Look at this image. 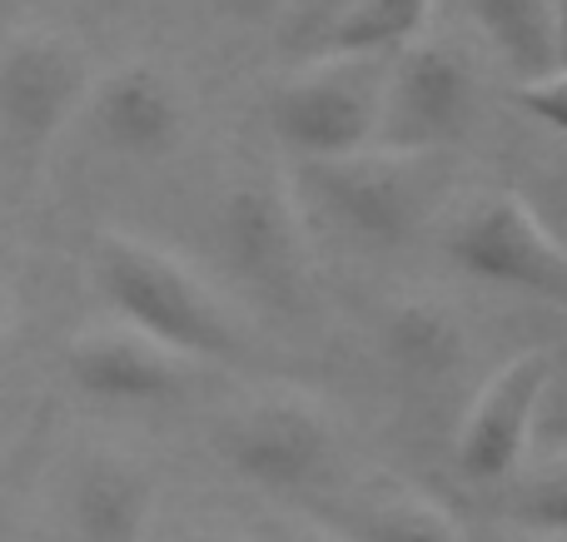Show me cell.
I'll list each match as a JSON object with an SVG mask.
<instances>
[{"mask_svg": "<svg viewBox=\"0 0 567 542\" xmlns=\"http://www.w3.org/2000/svg\"><path fill=\"white\" fill-rule=\"evenodd\" d=\"M95 284L120 324L175 348L179 358H209V364L245 358V334L235 329L229 309L209 294L195 269L150 239L105 229L95 239Z\"/></svg>", "mask_w": 567, "mask_h": 542, "instance_id": "cell-1", "label": "cell"}, {"mask_svg": "<svg viewBox=\"0 0 567 542\" xmlns=\"http://www.w3.org/2000/svg\"><path fill=\"white\" fill-rule=\"evenodd\" d=\"M443 254L478 284L567 309V239L513 189L463 199L443 225Z\"/></svg>", "mask_w": 567, "mask_h": 542, "instance_id": "cell-2", "label": "cell"}, {"mask_svg": "<svg viewBox=\"0 0 567 542\" xmlns=\"http://www.w3.org/2000/svg\"><path fill=\"white\" fill-rule=\"evenodd\" d=\"M303 205L369 249H393L433 205V155H393L363 145L349 155L303 159Z\"/></svg>", "mask_w": 567, "mask_h": 542, "instance_id": "cell-3", "label": "cell"}, {"mask_svg": "<svg viewBox=\"0 0 567 542\" xmlns=\"http://www.w3.org/2000/svg\"><path fill=\"white\" fill-rule=\"evenodd\" d=\"M473 105H478V85L463 50L419 35L383 60L373 145L393 155H439L468 135Z\"/></svg>", "mask_w": 567, "mask_h": 542, "instance_id": "cell-4", "label": "cell"}, {"mask_svg": "<svg viewBox=\"0 0 567 542\" xmlns=\"http://www.w3.org/2000/svg\"><path fill=\"white\" fill-rule=\"evenodd\" d=\"M383 60L363 55H313L275 95L279 139L303 159H329L373 145Z\"/></svg>", "mask_w": 567, "mask_h": 542, "instance_id": "cell-5", "label": "cell"}, {"mask_svg": "<svg viewBox=\"0 0 567 542\" xmlns=\"http://www.w3.org/2000/svg\"><path fill=\"white\" fill-rule=\"evenodd\" d=\"M215 454L235 468L245 483L275 488V493H303L323 478L333 458V428L313 404L289 394H269L239 404L219 418Z\"/></svg>", "mask_w": 567, "mask_h": 542, "instance_id": "cell-6", "label": "cell"}, {"mask_svg": "<svg viewBox=\"0 0 567 542\" xmlns=\"http://www.w3.org/2000/svg\"><path fill=\"white\" fill-rule=\"evenodd\" d=\"M215 239L239 279L269 304L293 309L303 299V239L299 209L275 179L239 175L215 205Z\"/></svg>", "mask_w": 567, "mask_h": 542, "instance_id": "cell-7", "label": "cell"}, {"mask_svg": "<svg viewBox=\"0 0 567 542\" xmlns=\"http://www.w3.org/2000/svg\"><path fill=\"white\" fill-rule=\"evenodd\" d=\"M553 364L558 358L548 348H523L498 374L483 378L453 438V463L468 483H503L523 463V454L533 448V414H538Z\"/></svg>", "mask_w": 567, "mask_h": 542, "instance_id": "cell-8", "label": "cell"}, {"mask_svg": "<svg viewBox=\"0 0 567 542\" xmlns=\"http://www.w3.org/2000/svg\"><path fill=\"white\" fill-rule=\"evenodd\" d=\"M85 95L90 70L75 40L30 30L0 50V125L25 149H45Z\"/></svg>", "mask_w": 567, "mask_h": 542, "instance_id": "cell-9", "label": "cell"}, {"mask_svg": "<svg viewBox=\"0 0 567 542\" xmlns=\"http://www.w3.org/2000/svg\"><path fill=\"white\" fill-rule=\"evenodd\" d=\"M65 374L95 404H120V408H150L169 404L189 388V358L175 348L155 344L150 334L130 324L115 329H85L70 338L65 348Z\"/></svg>", "mask_w": 567, "mask_h": 542, "instance_id": "cell-10", "label": "cell"}, {"mask_svg": "<svg viewBox=\"0 0 567 542\" xmlns=\"http://www.w3.org/2000/svg\"><path fill=\"white\" fill-rule=\"evenodd\" d=\"M85 100L100 145H110L115 155L159 159L185 139V100H179L175 80L145 60L110 70Z\"/></svg>", "mask_w": 567, "mask_h": 542, "instance_id": "cell-11", "label": "cell"}, {"mask_svg": "<svg viewBox=\"0 0 567 542\" xmlns=\"http://www.w3.org/2000/svg\"><path fill=\"white\" fill-rule=\"evenodd\" d=\"M150 513H155V478L145 463L110 448L80 458L70 483V523L80 542H145Z\"/></svg>", "mask_w": 567, "mask_h": 542, "instance_id": "cell-12", "label": "cell"}, {"mask_svg": "<svg viewBox=\"0 0 567 542\" xmlns=\"http://www.w3.org/2000/svg\"><path fill=\"white\" fill-rule=\"evenodd\" d=\"M333 533L349 542H468L463 523H453L433 498L419 493H369L339 508H323Z\"/></svg>", "mask_w": 567, "mask_h": 542, "instance_id": "cell-13", "label": "cell"}, {"mask_svg": "<svg viewBox=\"0 0 567 542\" xmlns=\"http://www.w3.org/2000/svg\"><path fill=\"white\" fill-rule=\"evenodd\" d=\"M429 15H433V0H349L333 15V25L323 30L319 55L389 60L393 50L429 35Z\"/></svg>", "mask_w": 567, "mask_h": 542, "instance_id": "cell-14", "label": "cell"}, {"mask_svg": "<svg viewBox=\"0 0 567 542\" xmlns=\"http://www.w3.org/2000/svg\"><path fill=\"white\" fill-rule=\"evenodd\" d=\"M383 348H389L393 364L419 378H443L468 358L463 324L443 304H429V299H409L383 319Z\"/></svg>", "mask_w": 567, "mask_h": 542, "instance_id": "cell-15", "label": "cell"}, {"mask_svg": "<svg viewBox=\"0 0 567 542\" xmlns=\"http://www.w3.org/2000/svg\"><path fill=\"white\" fill-rule=\"evenodd\" d=\"M513 80L553 70V0H463Z\"/></svg>", "mask_w": 567, "mask_h": 542, "instance_id": "cell-16", "label": "cell"}, {"mask_svg": "<svg viewBox=\"0 0 567 542\" xmlns=\"http://www.w3.org/2000/svg\"><path fill=\"white\" fill-rule=\"evenodd\" d=\"M503 483L508 488L498 498V523L533 528V533H567V448L543 454V463L528 473L513 468Z\"/></svg>", "mask_w": 567, "mask_h": 542, "instance_id": "cell-17", "label": "cell"}, {"mask_svg": "<svg viewBox=\"0 0 567 542\" xmlns=\"http://www.w3.org/2000/svg\"><path fill=\"white\" fill-rule=\"evenodd\" d=\"M349 6V0H289L279 15V40L293 55H319L323 30L333 25V15Z\"/></svg>", "mask_w": 567, "mask_h": 542, "instance_id": "cell-18", "label": "cell"}, {"mask_svg": "<svg viewBox=\"0 0 567 542\" xmlns=\"http://www.w3.org/2000/svg\"><path fill=\"white\" fill-rule=\"evenodd\" d=\"M533 448L538 454H563L567 448V368L558 364H553L538 398V414H533Z\"/></svg>", "mask_w": 567, "mask_h": 542, "instance_id": "cell-19", "label": "cell"}, {"mask_svg": "<svg viewBox=\"0 0 567 542\" xmlns=\"http://www.w3.org/2000/svg\"><path fill=\"white\" fill-rule=\"evenodd\" d=\"M518 100L538 125L558 129L567 139V70H548V75H533V80H518Z\"/></svg>", "mask_w": 567, "mask_h": 542, "instance_id": "cell-20", "label": "cell"}, {"mask_svg": "<svg viewBox=\"0 0 567 542\" xmlns=\"http://www.w3.org/2000/svg\"><path fill=\"white\" fill-rule=\"evenodd\" d=\"M468 542H567V533H533V528H513V523H483V528H463Z\"/></svg>", "mask_w": 567, "mask_h": 542, "instance_id": "cell-21", "label": "cell"}, {"mask_svg": "<svg viewBox=\"0 0 567 542\" xmlns=\"http://www.w3.org/2000/svg\"><path fill=\"white\" fill-rule=\"evenodd\" d=\"M215 6L225 10V15L245 20V25H259V20H279L289 0H215Z\"/></svg>", "mask_w": 567, "mask_h": 542, "instance_id": "cell-22", "label": "cell"}, {"mask_svg": "<svg viewBox=\"0 0 567 542\" xmlns=\"http://www.w3.org/2000/svg\"><path fill=\"white\" fill-rule=\"evenodd\" d=\"M265 542H349V538L323 523V528H269Z\"/></svg>", "mask_w": 567, "mask_h": 542, "instance_id": "cell-23", "label": "cell"}, {"mask_svg": "<svg viewBox=\"0 0 567 542\" xmlns=\"http://www.w3.org/2000/svg\"><path fill=\"white\" fill-rule=\"evenodd\" d=\"M553 70H567V0H553Z\"/></svg>", "mask_w": 567, "mask_h": 542, "instance_id": "cell-24", "label": "cell"}, {"mask_svg": "<svg viewBox=\"0 0 567 542\" xmlns=\"http://www.w3.org/2000/svg\"><path fill=\"white\" fill-rule=\"evenodd\" d=\"M179 542H235V538L215 533V528H199V533H189V538H179Z\"/></svg>", "mask_w": 567, "mask_h": 542, "instance_id": "cell-25", "label": "cell"}, {"mask_svg": "<svg viewBox=\"0 0 567 542\" xmlns=\"http://www.w3.org/2000/svg\"><path fill=\"white\" fill-rule=\"evenodd\" d=\"M6 314H10V299H6V284H0V324H6Z\"/></svg>", "mask_w": 567, "mask_h": 542, "instance_id": "cell-26", "label": "cell"}]
</instances>
